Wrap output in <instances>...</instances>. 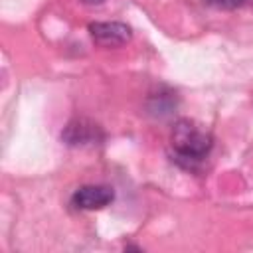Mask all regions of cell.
<instances>
[{"instance_id":"obj_1","label":"cell","mask_w":253,"mask_h":253,"mask_svg":"<svg viewBox=\"0 0 253 253\" xmlns=\"http://www.w3.org/2000/svg\"><path fill=\"white\" fill-rule=\"evenodd\" d=\"M170 146H172L174 160L182 168L196 170L211 152L213 136L208 130H204L198 123L190 119H180L172 126Z\"/></svg>"},{"instance_id":"obj_2","label":"cell","mask_w":253,"mask_h":253,"mask_svg":"<svg viewBox=\"0 0 253 253\" xmlns=\"http://www.w3.org/2000/svg\"><path fill=\"white\" fill-rule=\"evenodd\" d=\"M61 140L67 146H91L105 140V130L91 119L77 117L69 121L61 130Z\"/></svg>"},{"instance_id":"obj_3","label":"cell","mask_w":253,"mask_h":253,"mask_svg":"<svg viewBox=\"0 0 253 253\" xmlns=\"http://www.w3.org/2000/svg\"><path fill=\"white\" fill-rule=\"evenodd\" d=\"M115 200V190L105 184H87L73 192L71 206L75 210H101L107 208Z\"/></svg>"},{"instance_id":"obj_4","label":"cell","mask_w":253,"mask_h":253,"mask_svg":"<svg viewBox=\"0 0 253 253\" xmlns=\"http://www.w3.org/2000/svg\"><path fill=\"white\" fill-rule=\"evenodd\" d=\"M89 34L91 40L101 47H119L132 38L130 26L123 22H91Z\"/></svg>"},{"instance_id":"obj_7","label":"cell","mask_w":253,"mask_h":253,"mask_svg":"<svg viewBox=\"0 0 253 253\" xmlns=\"http://www.w3.org/2000/svg\"><path fill=\"white\" fill-rule=\"evenodd\" d=\"M79 2H83V4H101L105 0H79Z\"/></svg>"},{"instance_id":"obj_6","label":"cell","mask_w":253,"mask_h":253,"mask_svg":"<svg viewBox=\"0 0 253 253\" xmlns=\"http://www.w3.org/2000/svg\"><path fill=\"white\" fill-rule=\"evenodd\" d=\"M206 4L213 6V8H221V10H233L237 6H241L245 0H204Z\"/></svg>"},{"instance_id":"obj_5","label":"cell","mask_w":253,"mask_h":253,"mask_svg":"<svg viewBox=\"0 0 253 253\" xmlns=\"http://www.w3.org/2000/svg\"><path fill=\"white\" fill-rule=\"evenodd\" d=\"M176 109V93L172 91H158L148 97V113L154 117H166Z\"/></svg>"}]
</instances>
